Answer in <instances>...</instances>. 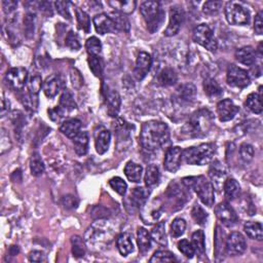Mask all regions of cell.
Listing matches in <instances>:
<instances>
[{
  "label": "cell",
  "instance_id": "1",
  "mask_svg": "<svg viewBox=\"0 0 263 263\" xmlns=\"http://www.w3.org/2000/svg\"><path fill=\"white\" fill-rule=\"evenodd\" d=\"M116 226L108 219H99L95 221L84 234V242L94 251H102L115 240Z\"/></svg>",
  "mask_w": 263,
  "mask_h": 263
},
{
  "label": "cell",
  "instance_id": "2",
  "mask_svg": "<svg viewBox=\"0 0 263 263\" xmlns=\"http://www.w3.org/2000/svg\"><path fill=\"white\" fill-rule=\"evenodd\" d=\"M170 141L169 127L163 121L150 120L142 126L140 143L146 151L153 152L163 148Z\"/></svg>",
  "mask_w": 263,
  "mask_h": 263
},
{
  "label": "cell",
  "instance_id": "3",
  "mask_svg": "<svg viewBox=\"0 0 263 263\" xmlns=\"http://www.w3.org/2000/svg\"><path fill=\"white\" fill-rule=\"evenodd\" d=\"M213 125V115L207 109H200L191 115L182 133L186 137H203L208 134Z\"/></svg>",
  "mask_w": 263,
  "mask_h": 263
},
{
  "label": "cell",
  "instance_id": "4",
  "mask_svg": "<svg viewBox=\"0 0 263 263\" xmlns=\"http://www.w3.org/2000/svg\"><path fill=\"white\" fill-rule=\"evenodd\" d=\"M183 184L186 185L188 188H192L199 199L203 201L208 207H212L215 201V189L213 184L210 182L206 177L198 176V177H189L184 178Z\"/></svg>",
  "mask_w": 263,
  "mask_h": 263
},
{
  "label": "cell",
  "instance_id": "5",
  "mask_svg": "<svg viewBox=\"0 0 263 263\" xmlns=\"http://www.w3.org/2000/svg\"><path fill=\"white\" fill-rule=\"evenodd\" d=\"M215 153V146L212 143H204L198 146L189 147L183 151L182 156L188 164L204 165L212 161Z\"/></svg>",
  "mask_w": 263,
  "mask_h": 263
},
{
  "label": "cell",
  "instance_id": "6",
  "mask_svg": "<svg viewBox=\"0 0 263 263\" xmlns=\"http://www.w3.org/2000/svg\"><path fill=\"white\" fill-rule=\"evenodd\" d=\"M140 12L147 24V29L150 33H154L163 23L164 13L162 10L160 2L145 1L140 7Z\"/></svg>",
  "mask_w": 263,
  "mask_h": 263
},
{
  "label": "cell",
  "instance_id": "7",
  "mask_svg": "<svg viewBox=\"0 0 263 263\" xmlns=\"http://www.w3.org/2000/svg\"><path fill=\"white\" fill-rule=\"evenodd\" d=\"M225 16L230 25H246L250 21V13L242 3L230 1L225 5Z\"/></svg>",
  "mask_w": 263,
  "mask_h": 263
},
{
  "label": "cell",
  "instance_id": "8",
  "mask_svg": "<svg viewBox=\"0 0 263 263\" xmlns=\"http://www.w3.org/2000/svg\"><path fill=\"white\" fill-rule=\"evenodd\" d=\"M192 38H194L195 42L198 43V45L204 47L210 51H216L218 48V43L214 36L213 31L206 24H201L197 26V27L194 30Z\"/></svg>",
  "mask_w": 263,
  "mask_h": 263
},
{
  "label": "cell",
  "instance_id": "9",
  "mask_svg": "<svg viewBox=\"0 0 263 263\" xmlns=\"http://www.w3.org/2000/svg\"><path fill=\"white\" fill-rule=\"evenodd\" d=\"M42 81L41 77L39 75H34L32 76L28 83V95L25 97V102L24 105H26V107L31 110H36L38 106V94L39 91L41 90L42 86Z\"/></svg>",
  "mask_w": 263,
  "mask_h": 263
},
{
  "label": "cell",
  "instance_id": "10",
  "mask_svg": "<svg viewBox=\"0 0 263 263\" xmlns=\"http://www.w3.org/2000/svg\"><path fill=\"white\" fill-rule=\"evenodd\" d=\"M227 83L233 87L244 89L250 84V76L246 70L230 65L227 69Z\"/></svg>",
  "mask_w": 263,
  "mask_h": 263
},
{
  "label": "cell",
  "instance_id": "11",
  "mask_svg": "<svg viewBox=\"0 0 263 263\" xmlns=\"http://www.w3.org/2000/svg\"><path fill=\"white\" fill-rule=\"evenodd\" d=\"M247 243L241 232H232L226 239L225 251L230 256H239L246 251Z\"/></svg>",
  "mask_w": 263,
  "mask_h": 263
},
{
  "label": "cell",
  "instance_id": "12",
  "mask_svg": "<svg viewBox=\"0 0 263 263\" xmlns=\"http://www.w3.org/2000/svg\"><path fill=\"white\" fill-rule=\"evenodd\" d=\"M28 71L25 68L16 67L12 68L10 71H7L5 75V82L11 89L15 91H20L25 86L27 82Z\"/></svg>",
  "mask_w": 263,
  "mask_h": 263
},
{
  "label": "cell",
  "instance_id": "13",
  "mask_svg": "<svg viewBox=\"0 0 263 263\" xmlns=\"http://www.w3.org/2000/svg\"><path fill=\"white\" fill-rule=\"evenodd\" d=\"M215 214L218 220L226 226H232L238 222V215L227 203H220L216 206Z\"/></svg>",
  "mask_w": 263,
  "mask_h": 263
},
{
  "label": "cell",
  "instance_id": "14",
  "mask_svg": "<svg viewBox=\"0 0 263 263\" xmlns=\"http://www.w3.org/2000/svg\"><path fill=\"white\" fill-rule=\"evenodd\" d=\"M182 149L178 146L170 147L165 152L164 165L166 171L175 173L179 170L182 160Z\"/></svg>",
  "mask_w": 263,
  "mask_h": 263
},
{
  "label": "cell",
  "instance_id": "15",
  "mask_svg": "<svg viewBox=\"0 0 263 263\" xmlns=\"http://www.w3.org/2000/svg\"><path fill=\"white\" fill-rule=\"evenodd\" d=\"M184 21V12L182 8L178 6H174L170 10V22L168 27L164 31L165 36H174L176 35Z\"/></svg>",
  "mask_w": 263,
  "mask_h": 263
},
{
  "label": "cell",
  "instance_id": "16",
  "mask_svg": "<svg viewBox=\"0 0 263 263\" xmlns=\"http://www.w3.org/2000/svg\"><path fill=\"white\" fill-rule=\"evenodd\" d=\"M152 65V58L145 51L139 52L136 60V65L134 69V74L138 81H142L143 78L148 74Z\"/></svg>",
  "mask_w": 263,
  "mask_h": 263
},
{
  "label": "cell",
  "instance_id": "17",
  "mask_svg": "<svg viewBox=\"0 0 263 263\" xmlns=\"http://www.w3.org/2000/svg\"><path fill=\"white\" fill-rule=\"evenodd\" d=\"M239 111V107L230 99H224L217 104V115L221 121L233 119Z\"/></svg>",
  "mask_w": 263,
  "mask_h": 263
},
{
  "label": "cell",
  "instance_id": "18",
  "mask_svg": "<svg viewBox=\"0 0 263 263\" xmlns=\"http://www.w3.org/2000/svg\"><path fill=\"white\" fill-rule=\"evenodd\" d=\"M64 86L63 77L58 74L50 75L47 78V81L43 82L42 89L48 98H54L62 91Z\"/></svg>",
  "mask_w": 263,
  "mask_h": 263
},
{
  "label": "cell",
  "instance_id": "19",
  "mask_svg": "<svg viewBox=\"0 0 263 263\" xmlns=\"http://www.w3.org/2000/svg\"><path fill=\"white\" fill-rule=\"evenodd\" d=\"M209 175L213 182V186L219 190H221L226 181V170L224 165L221 163L215 162L211 165V168H210Z\"/></svg>",
  "mask_w": 263,
  "mask_h": 263
},
{
  "label": "cell",
  "instance_id": "20",
  "mask_svg": "<svg viewBox=\"0 0 263 263\" xmlns=\"http://www.w3.org/2000/svg\"><path fill=\"white\" fill-rule=\"evenodd\" d=\"M93 22H94L96 31L101 35L116 31L115 23H113L112 19L109 16L105 14H100V15L95 16Z\"/></svg>",
  "mask_w": 263,
  "mask_h": 263
},
{
  "label": "cell",
  "instance_id": "21",
  "mask_svg": "<svg viewBox=\"0 0 263 263\" xmlns=\"http://www.w3.org/2000/svg\"><path fill=\"white\" fill-rule=\"evenodd\" d=\"M149 196H150V190L148 188L136 187L131 192L130 201L134 208L141 209L147 203Z\"/></svg>",
  "mask_w": 263,
  "mask_h": 263
},
{
  "label": "cell",
  "instance_id": "22",
  "mask_svg": "<svg viewBox=\"0 0 263 263\" xmlns=\"http://www.w3.org/2000/svg\"><path fill=\"white\" fill-rule=\"evenodd\" d=\"M120 96L115 90H109L106 94L107 112L111 117H116L120 109Z\"/></svg>",
  "mask_w": 263,
  "mask_h": 263
},
{
  "label": "cell",
  "instance_id": "23",
  "mask_svg": "<svg viewBox=\"0 0 263 263\" xmlns=\"http://www.w3.org/2000/svg\"><path fill=\"white\" fill-rule=\"evenodd\" d=\"M235 59L244 65L252 66L256 61V51L251 47L241 48L235 51Z\"/></svg>",
  "mask_w": 263,
  "mask_h": 263
},
{
  "label": "cell",
  "instance_id": "24",
  "mask_svg": "<svg viewBox=\"0 0 263 263\" xmlns=\"http://www.w3.org/2000/svg\"><path fill=\"white\" fill-rule=\"evenodd\" d=\"M116 246L122 256H128L130 253L134 251V243L133 238L130 233H121L118 235L116 240Z\"/></svg>",
  "mask_w": 263,
  "mask_h": 263
},
{
  "label": "cell",
  "instance_id": "25",
  "mask_svg": "<svg viewBox=\"0 0 263 263\" xmlns=\"http://www.w3.org/2000/svg\"><path fill=\"white\" fill-rule=\"evenodd\" d=\"M82 129V121L80 119H68L64 121L62 126L60 127V132L68 138H74Z\"/></svg>",
  "mask_w": 263,
  "mask_h": 263
},
{
  "label": "cell",
  "instance_id": "26",
  "mask_svg": "<svg viewBox=\"0 0 263 263\" xmlns=\"http://www.w3.org/2000/svg\"><path fill=\"white\" fill-rule=\"evenodd\" d=\"M110 141H111L110 132L107 130H102L97 135H96V140H95L96 150H97L99 154H104L108 150Z\"/></svg>",
  "mask_w": 263,
  "mask_h": 263
},
{
  "label": "cell",
  "instance_id": "27",
  "mask_svg": "<svg viewBox=\"0 0 263 263\" xmlns=\"http://www.w3.org/2000/svg\"><path fill=\"white\" fill-rule=\"evenodd\" d=\"M74 150L78 155H84L89 148V136L86 132H80L73 138Z\"/></svg>",
  "mask_w": 263,
  "mask_h": 263
},
{
  "label": "cell",
  "instance_id": "28",
  "mask_svg": "<svg viewBox=\"0 0 263 263\" xmlns=\"http://www.w3.org/2000/svg\"><path fill=\"white\" fill-rule=\"evenodd\" d=\"M177 74L172 68H164L157 76V83L162 86H170L177 82Z\"/></svg>",
  "mask_w": 263,
  "mask_h": 263
},
{
  "label": "cell",
  "instance_id": "29",
  "mask_svg": "<svg viewBox=\"0 0 263 263\" xmlns=\"http://www.w3.org/2000/svg\"><path fill=\"white\" fill-rule=\"evenodd\" d=\"M204 91L210 98H219L223 94L222 87L213 78H206L204 81Z\"/></svg>",
  "mask_w": 263,
  "mask_h": 263
},
{
  "label": "cell",
  "instance_id": "30",
  "mask_svg": "<svg viewBox=\"0 0 263 263\" xmlns=\"http://www.w3.org/2000/svg\"><path fill=\"white\" fill-rule=\"evenodd\" d=\"M142 172H143L142 166L138 164H135L133 162H129L126 164L125 174H126L127 178L131 182H135V183L140 182V180H141V177H142Z\"/></svg>",
  "mask_w": 263,
  "mask_h": 263
},
{
  "label": "cell",
  "instance_id": "31",
  "mask_svg": "<svg viewBox=\"0 0 263 263\" xmlns=\"http://www.w3.org/2000/svg\"><path fill=\"white\" fill-rule=\"evenodd\" d=\"M137 239H138V245L139 250L141 253H146L151 247V234L148 232L143 227H140L137 231Z\"/></svg>",
  "mask_w": 263,
  "mask_h": 263
},
{
  "label": "cell",
  "instance_id": "32",
  "mask_svg": "<svg viewBox=\"0 0 263 263\" xmlns=\"http://www.w3.org/2000/svg\"><path fill=\"white\" fill-rule=\"evenodd\" d=\"M262 86L259 87V93H252L250 94L247 100H246V106L254 113H259L262 112V103H261V98H262Z\"/></svg>",
  "mask_w": 263,
  "mask_h": 263
},
{
  "label": "cell",
  "instance_id": "33",
  "mask_svg": "<svg viewBox=\"0 0 263 263\" xmlns=\"http://www.w3.org/2000/svg\"><path fill=\"white\" fill-rule=\"evenodd\" d=\"M244 230L247 233L249 238L256 240V241H262L263 239V230H262V224L260 222H254L249 221L244 226Z\"/></svg>",
  "mask_w": 263,
  "mask_h": 263
},
{
  "label": "cell",
  "instance_id": "34",
  "mask_svg": "<svg viewBox=\"0 0 263 263\" xmlns=\"http://www.w3.org/2000/svg\"><path fill=\"white\" fill-rule=\"evenodd\" d=\"M160 178H161V173L156 165L150 164L149 166H147L146 173H145V178H144L145 185L147 187L155 186L156 184L159 183Z\"/></svg>",
  "mask_w": 263,
  "mask_h": 263
},
{
  "label": "cell",
  "instance_id": "35",
  "mask_svg": "<svg viewBox=\"0 0 263 263\" xmlns=\"http://www.w3.org/2000/svg\"><path fill=\"white\" fill-rule=\"evenodd\" d=\"M223 189H224V194L227 199H234L235 197H238L240 190H241V186L239 182L234 180V179H226L224 185H223Z\"/></svg>",
  "mask_w": 263,
  "mask_h": 263
},
{
  "label": "cell",
  "instance_id": "36",
  "mask_svg": "<svg viewBox=\"0 0 263 263\" xmlns=\"http://www.w3.org/2000/svg\"><path fill=\"white\" fill-rule=\"evenodd\" d=\"M108 4L111 5L117 13L120 14H131L135 11L136 8V1H108Z\"/></svg>",
  "mask_w": 263,
  "mask_h": 263
},
{
  "label": "cell",
  "instance_id": "37",
  "mask_svg": "<svg viewBox=\"0 0 263 263\" xmlns=\"http://www.w3.org/2000/svg\"><path fill=\"white\" fill-rule=\"evenodd\" d=\"M110 17L112 19L113 23H115V29L118 31H124V32H129L130 31V22L128 20V17L120 13H113Z\"/></svg>",
  "mask_w": 263,
  "mask_h": 263
},
{
  "label": "cell",
  "instance_id": "38",
  "mask_svg": "<svg viewBox=\"0 0 263 263\" xmlns=\"http://www.w3.org/2000/svg\"><path fill=\"white\" fill-rule=\"evenodd\" d=\"M30 170H31V173H32L33 176H36V177L40 176V175L45 173V170H46L45 164H43L41 157L37 152L33 153L31 156Z\"/></svg>",
  "mask_w": 263,
  "mask_h": 263
},
{
  "label": "cell",
  "instance_id": "39",
  "mask_svg": "<svg viewBox=\"0 0 263 263\" xmlns=\"http://www.w3.org/2000/svg\"><path fill=\"white\" fill-rule=\"evenodd\" d=\"M191 244L197 253H198L199 255H204L206 252V246H205V233L203 230H197L192 234Z\"/></svg>",
  "mask_w": 263,
  "mask_h": 263
},
{
  "label": "cell",
  "instance_id": "40",
  "mask_svg": "<svg viewBox=\"0 0 263 263\" xmlns=\"http://www.w3.org/2000/svg\"><path fill=\"white\" fill-rule=\"evenodd\" d=\"M71 245H72V253L73 256L76 258H81L85 255L86 247L83 240L78 235H74L71 238Z\"/></svg>",
  "mask_w": 263,
  "mask_h": 263
},
{
  "label": "cell",
  "instance_id": "41",
  "mask_svg": "<svg viewBox=\"0 0 263 263\" xmlns=\"http://www.w3.org/2000/svg\"><path fill=\"white\" fill-rule=\"evenodd\" d=\"M60 107L63 108L66 112L67 111H72L76 109V103L73 99L72 94L70 93L68 90H64L62 96L60 98Z\"/></svg>",
  "mask_w": 263,
  "mask_h": 263
},
{
  "label": "cell",
  "instance_id": "42",
  "mask_svg": "<svg viewBox=\"0 0 263 263\" xmlns=\"http://www.w3.org/2000/svg\"><path fill=\"white\" fill-rule=\"evenodd\" d=\"M85 48L89 56H101L102 43L97 37H91L86 40Z\"/></svg>",
  "mask_w": 263,
  "mask_h": 263
},
{
  "label": "cell",
  "instance_id": "43",
  "mask_svg": "<svg viewBox=\"0 0 263 263\" xmlns=\"http://www.w3.org/2000/svg\"><path fill=\"white\" fill-rule=\"evenodd\" d=\"M87 61H89L90 69L93 72V74L97 77H101L103 74V68H104L103 60L101 56H89Z\"/></svg>",
  "mask_w": 263,
  "mask_h": 263
},
{
  "label": "cell",
  "instance_id": "44",
  "mask_svg": "<svg viewBox=\"0 0 263 263\" xmlns=\"http://www.w3.org/2000/svg\"><path fill=\"white\" fill-rule=\"evenodd\" d=\"M151 238L161 245H166V233H165V224L164 222L157 223L156 226L152 230Z\"/></svg>",
  "mask_w": 263,
  "mask_h": 263
},
{
  "label": "cell",
  "instance_id": "45",
  "mask_svg": "<svg viewBox=\"0 0 263 263\" xmlns=\"http://www.w3.org/2000/svg\"><path fill=\"white\" fill-rule=\"evenodd\" d=\"M75 14H76L78 28H80L81 30H83L85 33H89L90 27H91V21H90L89 15H87L85 12H83L82 10H80V8H76Z\"/></svg>",
  "mask_w": 263,
  "mask_h": 263
},
{
  "label": "cell",
  "instance_id": "46",
  "mask_svg": "<svg viewBox=\"0 0 263 263\" xmlns=\"http://www.w3.org/2000/svg\"><path fill=\"white\" fill-rule=\"evenodd\" d=\"M179 96L180 98H182V100L185 101H191L194 100L196 97V87L194 84L191 83H187L184 84L182 86L179 87Z\"/></svg>",
  "mask_w": 263,
  "mask_h": 263
},
{
  "label": "cell",
  "instance_id": "47",
  "mask_svg": "<svg viewBox=\"0 0 263 263\" xmlns=\"http://www.w3.org/2000/svg\"><path fill=\"white\" fill-rule=\"evenodd\" d=\"M186 229V222L182 218H176L171 225V234L174 238H179Z\"/></svg>",
  "mask_w": 263,
  "mask_h": 263
},
{
  "label": "cell",
  "instance_id": "48",
  "mask_svg": "<svg viewBox=\"0 0 263 263\" xmlns=\"http://www.w3.org/2000/svg\"><path fill=\"white\" fill-rule=\"evenodd\" d=\"M191 216L195 219V221L199 225L206 224L208 220V213L199 205H196L194 208H192Z\"/></svg>",
  "mask_w": 263,
  "mask_h": 263
},
{
  "label": "cell",
  "instance_id": "49",
  "mask_svg": "<svg viewBox=\"0 0 263 263\" xmlns=\"http://www.w3.org/2000/svg\"><path fill=\"white\" fill-rule=\"evenodd\" d=\"M24 30L25 35L28 38H31L34 35L35 30V16L32 13H28L24 19Z\"/></svg>",
  "mask_w": 263,
  "mask_h": 263
},
{
  "label": "cell",
  "instance_id": "50",
  "mask_svg": "<svg viewBox=\"0 0 263 263\" xmlns=\"http://www.w3.org/2000/svg\"><path fill=\"white\" fill-rule=\"evenodd\" d=\"M109 185L111 186V188L113 190H115V192H117L119 196L124 197L126 195L127 189H128V185H127V183L124 181V179H121L120 177H115V178L110 179Z\"/></svg>",
  "mask_w": 263,
  "mask_h": 263
},
{
  "label": "cell",
  "instance_id": "51",
  "mask_svg": "<svg viewBox=\"0 0 263 263\" xmlns=\"http://www.w3.org/2000/svg\"><path fill=\"white\" fill-rule=\"evenodd\" d=\"M176 258H175L174 254L169 251H156L153 256L150 259V262H175Z\"/></svg>",
  "mask_w": 263,
  "mask_h": 263
},
{
  "label": "cell",
  "instance_id": "52",
  "mask_svg": "<svg viewBox=\"0 0 263 263\" xmlns=\"http://www.w3.org/2000/svg\"><path fill=\"white\" fill-rule=\"evenodd\" d=\"M178 249L183 254V255L187 258H192L196 254V250L194 248V246H192V244L190 242H188L187 240L180 241L178 243Z\"/></svg>",
  "mask_w": 263,
  "mask_h": 263
},
{
  "label": "cell",
  "instance_id": "53",
  "mask_svg": "<svg viewBox=\"0 0 263 263\" xmlns=\"http://www.w3.org/2000/svg\"><path fill=\"white\" fill-rule=\"evenodd\" d=\"M240 154L245 163H250L254 159V148L252 145L244 143L241 145Z\"/></svg>",
  "mask_w": 263,
  "mask_h": 263
},
{
  "label": "cell",
  "instance_id": "54",
  "mask_svg": "<svg viewBox=\"0 0 263 263\" xmlns=\"http://www.w3.org/2000/svg\"><path fill=\"white\" fill-rule=\"evenodd\" d=\"M221 7H222L221 1H207L204 4L203 12L207 16H214L218 14V12L220 11Z\"/></svg>",
  "mask_w": 263,
  "mask_h": 263
},
{
  "label": "cell",
  "instance_id": "55",
  "mask_svg": "<svg viewBox=\"0 0 263 263\" xmlns=\"http://www.w3.org/2000/svg\"><path fill=\"white\" fill-rule=\"evenodd\" d=\"M56 10L59 13V15L62 16L64 19L71 21V14H70V2L68 1H57L55 2Z\"/></svg>",
  "mask_w": 263,
  "mask_h": 263
},
{
  "label": "cell",
  "instance_id": "56",
  "mask_svg": "<svg viewBox=\"0 0 263 263\" xmlns=\"http://www.w3.org/2000/svg\"><path fill=\"white\" fill-rule=\"evenodd\" d=\"M66 46L72 50H77L81 49V42L77 34L73 31H70L66 36Z\"/></svg>",
  "mask_w": 263,
  "mask_h": 263
},
{
  "label": "cell",
  "instance_id": "57",
  "mask_svg": "<svg viewBox=\"0 0 263 263\" xmlns=\"http://www.w3.org/2000/svg\"><path fill=\"white\" fill-rule=\"evenodd\" d=\"M65 110L63 108H61L60 106L59 107H56V108H52V109H49V116L50 117V119L52 121H56V122H59L61 119H62L64 116H65Z\"/></svg>",
  "mask_w": 263,
  "mask_h": 263
},
{
  "label": "cell",
  "instance_id": "58",
  "mask_svg": "<svg viewBox=\"0 0 263 263\" xmlns=\"http://www.w3.org/2000/svg\"><path fill=\"white\" fill-rule=\"evenodd\" d=\"M62 204L66 209H75L78 205V200L73 196H66L62 199Z\"/></svg>",
  "mask_w": 263,
  "mask_h": 263
},
{
  "label": "cell",
  "instance_id": "59",
  "mask_svg": "<svg viewBox=\"0 0 263 263\" xmlns=\"http://www.w3.org/2000/svg\"><path fill=\"white\" fill-rule=\"evenodd\" d=\"M263 13L259 12L256 16H255V21H254V29H255V32L257 34H262L263 32Z\"/></svg>",
  "mask_w": 263,
  "mask_h": 263
},
{
  "label": "cell",
  "instance_id": "60",
  "mask_svg": "<svg viewBox=\"0 0 263 263\" xmlns=\"http://www.w3.org/2000/svg\"><path fill=\"white\" fill-rule=\"evenodd\" d=\"M2 4H3L4 13L8 14V15H11L16 10V8L17 2L16 1H13V0H5V1H3Z\"/></svg>",
  "mask_w": 263,
  "mask_h": 263
},
{
  "label": "cell",
  "instance_id": "61",
  "mask_svg": "<svg viewBox=\"0 0 263 263\" xmlns=\"http://www.w3.org/2000/svg\"><path fill=\"white\" fill-rule=\"evenodd\" d=\"M29 260L32 262H41L45 260V255L40 251H33L30 253Z\"/></svg>",
  "mask_w": 263,
  "mask_h": 263
}]
</instances>
